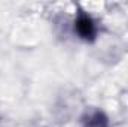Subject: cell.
<instances>
[{"mask_svg":"<svg viewBox=\"0 0 128 127\" xmlns=\"http://www.w3.org/2000/svg\"><path fill=\"white\" fill-rule=\"evenodd\" d=\"M74 33L86 42H94L98 33V27L94 18L85 12L84 9H79L76 14V20H74Z\"/></svg>","mask_w":128,"mask_h":127,"instance_id":"1","label":"cell"},{"mask_svg":"<svg viewBox=\"0 0 128 127\" xmlns=\"http://www.w3.org/2000/svg\"><path fill=\"white\" fill-rule=\"evenodd\" d=\"M82 127H110L107 115L100 111V109H92L84 114L82 117Z\"/></svg>","mask_w":128,"mask_h":127,"instance_id":"2","label":"cell"}]
</instances>
